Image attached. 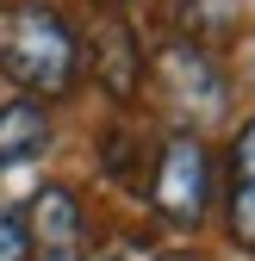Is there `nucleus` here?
I'll return each mask as SVG.
<instances>
[{
	"instance_id": "obj_8",
	"label": "nucleus",
	"mask_w": 255,
	"mask_h": 261,
	"mask_svg": "<svg viewBox=\"0 0 255 261\" xmlns=\"http://www.w3.org/2000/svg\"><path fill=\"white\" fill-rule=\"evenodd\" d=\"M174 25H181V38L187 44H224L231 38V25H237V0H174Z\"/></svg>"
},
{
	"instance_id": "obj_9",
	"label": "nucleus",
	"mask_w": 255,
	"mask_h": 261,
	"mask_svg": "<svg viewBox=\"0 0 255 261\" xmlns=\"http://www.w3.org/2000/svg\"><path fill=\"white\" fill-rule=\"evenodd\" d=\"M0 261H31V224L19 205H0Z\"/></svg>"
},
{
	"instance_id": "obj_10",
	"label": "nucleus",
	"mask_w": 255,
	"mask_h": 261,
	"mask_svg": "<svg viewBox=\"0 0 255 261\" xmlns=\"http://www.w3.org/2000/svg\"><path fill=\"white\" fill-rule=\"evenodd\" d=\"M106 174L112 180H137V137L131 130H106Z\"/></svg>"
},
{
	"instance_id": "obj_1",
	"label": "nucleus",
	"mask_w": 255,
	"mask_h": 261,
	"mask_svg": "<svg viewBox=\"0 0 255 261\" xmlns=\"http://www.w3.org/2000/svg\"><path fill=\"white\" fill-rule=\"evenodd\" d=\"M0 69L25 100L50 106L75 93L87 69V44L50 0H7L0 7Z\"/></svg>"
},
{
	"instance_id": "obj_4",
	"label": "nucleus",
	"mask_w": 255,
	"mask_h": 261,
	"mask_svg": "<svg viewBox=\"0 0 255 261\" xmlns=\"http://www.w3.org/2000/svg\"><path fill=\"white\" fill-rule=\"evenodd\" d=\"M93 81L106 87V100H137V87H143V50H137V31L124 25L118 13H100V25H93Z\"/></svg>"
},
{
	"instance_id": "obj_11",
	"label": "nucleus",
	"mask_w": 255,
	"mask_h": 261,
	"mask_svg": "<svg viewBox=\"0 0 255 261\" xmlns=\"http://www.w3.org/2000/svg\"><path fill=\"white\" fill-rule=\"evenodd\" d=\"M38 261H81V249H75V255H38Z\"/></svg>"
},
{
	"instance_id": "obj_7",
	"label": "nucleus",
	"mask_w": 255,
	"mask_h": 261,
	"mask_svg": "<svg viewBox=\"0 0 255 261\" xmlns=\"http://www.w3.org/2000/svg\"><path fill=\"white\" fill-rule=\"evenodd\" d=\"M44 149H50V112L38 100H25V93L7 100L0 106V174L31 162V155H44Z\"/></svg>"
},
{
	"instance_id": "obj_2",
	"label": "nucleus",
	"mask_w": 255,
	"mask_h": 261,
	"mask_svg": "<svg viewBox=\"0 0 255 261\" xmlns=\"http://www.w3.org/2000/svg\"><path fill=\"white\" fill-rule=\"evenodd\" d=\"M149 205L174 230H199L212 212V155L199 143V130H174L156 149V174H149Z\"/></svg>"
},
{
	"instance_id": "obj_3",
	"label": "nucleus",
	"mask_w": 255,
	"mask_h": 261,
	"mask_svg": "<svg viewBox=\"0 0 255 261\" xmlns=\"http://www.w3.org/2000/svg\"><path fill=\"white\" fill-rule=\"evenodd\" d=\"M156 87H162L168 106L187 118V130L218 124V118H224V100H231L224 69L212 62V50L187 44V38H168L162 50H156Z\"/></svg>"
},
{
	"instance_id": "obj_5",
	"label": "nucleus",
	"mask_w": 255,
	"mask_h": 261,
	"mask_svg": "<svg viewBox=\"0 0 255 261\" xmlns=\"http://www.w3.org/2000/svg\"><path fill=\"white\" fill-rule=\"evenodd\" d=\"M25 224H31V243H38L44 255H75L81 249V230H87V212H81V199H75L69 187H38Z\"/></svg>"
},
{
	"instance_id": "obj_12",
	"label": "nucleus",
	"mask_w": 255,
	"mask_h": 261,
	"mask_svg": "<svg viewBox=\"0 0 255 261\" xmlns=\"http://www.w3.org/2000/svg\"><path fill=\"white\" fill-rule=\"evenodd\" d=\"M156 261H193V255H156Z\"/></svg>"
},
{
	"instance_id": "obj_6",
	"label": "nucleus",
	"mask_w": 255,
	"mask_h": 261,
	"mask_svg": "<svg viewBox=\"0 0 255 261\" xmlns=\"http://www.w3.org/2000/svg\"><path fill=\"white\" fill-rule=\"evenodd\" d=\"M224 230L237 249L255 255V118L237 124L231 137V199H224Z\"/></svg>"
}]
</instances>
